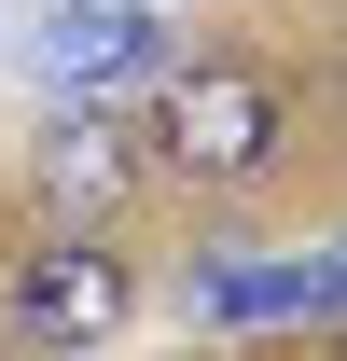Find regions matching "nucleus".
<instances>
[{"instance_id": "obj_1", "label": "nucleus", "mask_w": 347, "mask_h": 361, "mask_svg": "<svg viewBox=\"0 0 347 361\" xmlns=\"http://www.w3.org/2000/svg\"><path fill=\"white\" fill-rule=\"evenodd\" d=\"M153 153H167L181 180H209V195L264 180L278 153H292V97H278V70H236V56L181 70V84H167V126H153Z\"/></svg>"}, {"instance_id": "obj_2", "label": "nucleus", "mask_w": 347, "mask_h": 361, "mask_svg": "<svg viewBox=\"0 0 347 361\" xmlns=\"http://www.w3.org/2000/svg\"><path fill=\"white\" fill-rule=\"evenodd\" d=\"M126 319H139V278H126V250H97V236L28 250L14 292H0V334H14V348H97V334H126Z\"/></svg>"}, {"instance_id": "obj_3", "label": "nucleus", "mask_w": 347, "mask_h": 361, "mask_svg": "<svg viewBox=\"0 0 347 361\" xmlns=\"http://www.w3.org/2000/svg\"><path fill=\"white\" fill-rule=\"evenodd\" d=\"M28 70L56 97H111L139 70H167V28H153V0H56L42 28H28Z\"/></svg>"}, {"instance_id": "obj_4", "label": "nucleus", "mask_w": 347, "mask_h": 361, "mask_svg": "<svg viewBox=\"0 0 347 361\" xmlns=\"http://www.w3.org/2000/svg\"><path fill=\"white\" fill-rule=\"evenodd\" d=\"M28 180H42V209H56V223H111V209L139 195V153H126V126L84 97V111H56V126H42Z\"/></svg>"}]
</instances>
